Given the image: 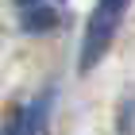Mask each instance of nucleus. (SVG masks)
Listing matches in <instances>:
<instances>
[{
    "mask_svg": "<svg viewBox=\"0 0 135 135\" xmlns=\"http://www.w3.org/2000/svg\"><path fill=\"white\" fill-rule=\"evenodd\" d=\"M27 35H46L62 23V0H16Z\"/></svg>",
    "mask_w": 135,
    "mask_h": 135,
    "instance_id": "obj_1",
    "label": "nucleus"
},
{
    "mask_svg": "<svg viewBox=\"0 0 135 135\" xmlns=\"http://www.w3.org/2000/svg\"><path fill=\"white\" fill-rule=\"evenodd\" d=\"M46 108H50V97H42V100H31L16 108L8 116V124H4V135H42V124H46Z\"/></svg>",
    "mask_w": 135,
    "mask_h": 135,
    "instance_id": "obj_2",
    "label": "nucleus"
}]
</instances>
